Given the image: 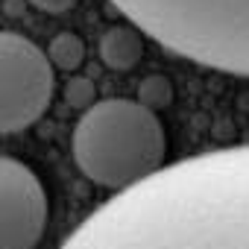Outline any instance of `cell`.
<instances>
[{
  "mask_svg": "<svg viewBox=\"0 0 249 249\" xmlns=\"http://www.w3.org/2000/svg\"><path fill=\"white\" fill-rule=\"evenodd\" d=\"M59 249H249V144L117 191Z\"/></svg>",
  "mask_w": 249,
  "mask_h": 249,
  "instance_id": "6da1fadb",
  "label": "cell"
},
{
  "mask_svg": "<svg viewBox=\"0 0 249 249\" xmlns=\"http://www.w3.org/2000/svg\"><path fill=\"white\" fill-rule=\"evenodd\" d=\"M71 153L88 182L123 191L164 167L167 135L156 108L141 100L108 97L79 114Z\"/></svg>",
  "mask_w": 249,
  "mask_h": 249,
  "instance_id": "7a4b0ae2",
  "label": "cell"
},
{
  "mask_svg": "<svg viewBox=\"0 0 249 249\" xmlns=\"http://www.w3.org/2000/svg\"><path fill=\"white\" fill-rule=\"evenodd\" d=\"M164 50L249 76V0H108Z\"/></svg>",
  "mask_w": 249,
  "mask_h": 249,
  "instance_id": "3957f363",
  "label": "cell"
},
{
  "mask_svg": "<svg viewBox=\"0 0 249 249\" xmlns=\"http://www.w3.org/2000/svg\"><path fill=\"white\" fill-rule=\"evenodd\" d=\"M53 62L30 38L0 30V135L30 129L53 100Z\"/></svg>",
  "mask_w": 249,
  "mask_h": 249,
  "instance_id": "277c9868",
  "label": "cell"
},
{
  "mask_svg": "<svg viewBox=\"0 0 249 249\" xmlns=\"http://www.w3.org/2000/svg\"><path fill=\"white\" fill-rule=\"evenodd\" d=\"M47 229L41 179L18 159L0 156V249H36Z\"/></svg>",
  "mask_w": 249,
  "mask_h": 249,
  "instance_id": "5b68a950",
  "label": "cell"
},
{
  "mask_svg": "<svg viewBox=\"0 0 249 249\" xmlns=\"http://www.w3.org/2000/svg\"><path fill=\"white\" fill-rule=\"evenodd\" d=\"M97 53H100V62L108 68V71H132L141 56H144V38H141V30L135 24H117L111 30H106L100 36V44H97Z\"/></svg>",
  "mask_w": 249,
  "mask_h": 249,
  "instance_id": "8992f818",
  "label": "cell"
},
{
  "mask_svg": "<svg viewBox=\"0 0 249 249\" xmlns=\"http://www.w3.org/2000/svg\"><path fill=\"white\" fill-rule=\"evenodd\" d=\"M47 56H50L53 68H59L65 73H73L85 62V44L76 33H59V36H53V41L47 47Z\"/></svg>",
  "mask_w": 249,
  "mask_h": 249,
  "instance_id": "52a82bcc",
  "label": "cell"
},
{
  "mask_svg": "<svg viewBox=\"0 0 249 249\" xmlns=\"http://www.w3.org/2000/svg\"><path fill=\"white\" fill-rule=\"evenodd\" d=\"M138 100L144 103V106H150V108H167L170 103H173V85H170V79L167 76H161V73H153V76H147L144 82H141V88H138Z\"/></svg>",
  "mask_w": 249,
  "mask_h": 249,
  "instance_id": "ba28073f",
  "label": "cell"
},
{
  "mask_svg": "<svg viewBox=\"0 0 249 249\" xmlns=\"http://www.w3.org/2000/svg\"><path fill=\"white\" fill-rule=\"evenodd\" d=\"M65 106H71V108H76V111H85L88 106H94L97 103V88H94V82L91 79H85V76H71L68 82H65Z\"/></svg>",
  "mask_w": 249,
  "mask_h": 249,
  "instance_id": "9c48e42d",
  "label": "cell"
},
{
  "mask_svg": "<svg viewBox=\"0 0 249 249\" xmlns=\"http://www.w3.org/2000/svg\"><path fill=\"white\" fill-rule=\"evenodd\" d=\"M27 3L41 9V12H47V15H62V12H71L79 0H27Z\"/></svg>",
  "mask_w": 249,
  "mask_h": 249,
  "instance_id": "30bf717a",
  "label": "cell"
}]
</instances>
